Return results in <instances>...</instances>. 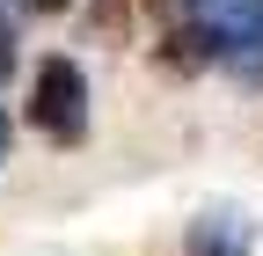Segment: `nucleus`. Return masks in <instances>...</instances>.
Instances as JSON below:
<instances>
[{"mask_svg": "<svg viewBox=\"0 0 263 256\" xmlns=\"http://www.w3.org/2000/svg\"><path fill=\"white\" fill-rule=\"evenodd\" d=\"M190 256H249V220H234V212H212V220H197V234H190Z\"/></svg>", "mask_w": 263, "mask_h": 256, "instance_id": "3", "label": "nucleus"}, {"mask_svg": "<svg viewBox=\"0 0 263 256\" xmlns=\"http://www.w3.org/2000/svg\"><path fill=\"white\" fill-rule=\"evenodd\" d=\"M197 29L241 74H263V0H197Z\"/></svg>", "mask_w": 263, "mask_h": 256, "instance_id": "2", "label": "nucleus"}, {"mask_svg": "<svg viewBox=\"0 0 263 256\" xmlns=\"http://www.w3.org/2000/svg\"><path fill=\"white\" fill-rule=\"evenodd\" d=\"M0 161H8V117H0Z\"/></svg>", "mask_w": 263, "mask_h": 256, "instance_id": "5", "label": "nucleus"}, {"mask_svg": "<svg viewBox=\"0 0 263 256\" xmlns=\"http://www.w3.org/2000/svg\"><path fill=\"white\" fill-rule=\"evenodd\" d=\"M29 117H37L59 147L81 139V124H88V81H81L73 59H44L37 66V103H29Z\"/></svg>", "mask_w": 263, "mask_h": 256, "instance_id": "1", "label": "nucleus"}, {"mask_svg": "<svg viewBox=\"0 0 263 256\" xmlns=\"http://www.w3.org/2000/svg\"><path fill=\"white\" fill-rule=\"evenodd\" d=\"M29 8H44V15H51V8H66V0H29Z\"/></svg>", "mask_w": 263, "mask_h": 256, "instance_id": "6", "label": "nucleus"}, {"mask_svg": "<svg viewBox=\"0 0 263 256\" xmlns=\"http://www.w3.org/2000/svg\"><path fill=\"white\" fill-rule=\"evenodd\" d=\"M0 74H15V29H8V15H0Z\"/></svg>", "mask_w": 263, "mask_h": 256, "instance_id": "4", "label": "nucleus"}]
</instances>
